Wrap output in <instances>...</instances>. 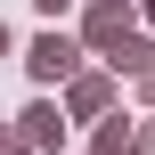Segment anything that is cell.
Listing matches in <instances>:
<instances>
[{
  "instance_id": "obj_1",
  "label": "cell",
  "mask_w": 155,
  "mask_h": 155,
  "mask_svg": "<svg viewBox=\"0 0 155 155\" xmlns=\"http://www.w3.org/2000/svg\"><path fill=\"white\" fill-rule=\"evenodd\" d=\"M65 65H74V49H65V41H57V33H49V41H41V49H33V74H65Z\"/></svg>"
},
{
  "instance_id": "obj_3",
  "label": "cell",
  "mask_w": 155,
  "mask_h": 155,
  "mask_svg": "<svg viewBox=\"0 0 155 155\" xmlns=\"http://www.w3.org/2000/svg\"><path fill=\"white\" fill-rule=\"evenodd\" d=\"M0 49H8V33H0Z\"/></svg>"
},
{
  "instance_id": "obj_2",
  "label": "cell",
  "mask_w": 155,
  "mask_h": 155,
  "mask_svg": "<svg viewBox=\"0 0 155 155\" xmlns=\"http://www.w3.org/2000/svg\"><path fill=\"white\" fill-rule=\"evenodd\" d=\"M41 8H65V0H41Z\"/></svg>"
}]
</instances>
